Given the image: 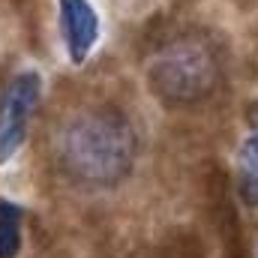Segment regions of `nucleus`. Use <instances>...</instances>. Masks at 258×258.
I'll return each mask as SVG.
<instances>
[{
	"label": "nucleus",
	"instance_id": "1",
	"mask_svg": "<svg viewBox=\"0 0 258 258\" xmlns=\"http://www.w3.org/2000/svg\"><path fill=\"white\" fill-rule=\"evenodd\" d=\"M57 171L78 189H114L138 156L135 126L111 102H84L66 111L51 138Z\"/></svg>",
	"mask_w": 258,
	"mask_h": 258
},
{
	"label": "nucleus",
	"instance_id": "2",
	"mask_svg": "<svg viewBox=\"0 0 258 258\" xmlns=\"http://www.w3.org/2000/svg\"><path fill=\"white\" fill-rule=\"evenodd\" d=\"M225 81L222 45L204 30L162 36L147 60V90L165 108H195L216 96Z\"/></svg>",
	"mask_w": 258,
	"mask_h": 258
},
{
	"label": "nucleus",
	"instance_id": "3",
	"mask_svg": "<svg viewBox=\"0 0 258 258\" xmlns=\"http://www.w3.org/2000/svg\"><path fill=\"white\" fill-rule=\"evenodd\" d=\"M42 96V75L18 69L0 90V165H6L24 144L30 117Z\"/></svg>",
	"mask_w": 258,
	"mask_h": 258
},
{
	"label": "nucleus",
	"instance_id": "4",
	"mask_svg": "<svg viewBox=\"0 0 258 258\" xmlns=\"http://www.w3.org/2000/svg\"><path fill=\"white\" fill-rule=\"evenodd\" d=\"M57 30L72 66H84L99 45V12L93 0H57Z\"/></svg>",
	"mask_w": 258,
	"mask_h": 258
},
{
	"label": "nucleus",
	"instance_id": "5",
	"mask_svg": "<svg viewBox=\"0 0 258 258\" xmlns=\"http://www.w3.org/2000/svg\"><path fill=\"white\" fill-rule=\"evenodd\" d=\"M237 174H234V186L243 204L258 207V126L249 129V135L240 141L237 147Z\"/></svg>",
	"mask_w": 258,
	"mask_h": 258
},
{
	"label": "nucleus",
	"instance_id": "6",
	"mask_svg": "<svg viewBox=\"0 0 258 258\" xmlns=\"http://www.w3.org/2000/svg\"><path fill=\"white\" fill-rule=\"evenodd\" d=\"M153 258H210V249H207V240L201 231L180 225V228H171L159 237Z\"/></svg>",
	"mask_w": 258,
	"mask_h": 258
},
{
	"label": "nucleus",
	"instance_id": "7",
	"mask_svg": "<svg viewBox=\"0 0 258 258\" xmlns=\"http://www.w3.org/2000/svg\"><path fill=\"white\" fill-rule=\"evenodd\" d=\"M24 246V210L0 198V258H18Z\"/></svg>",
	"mask_w": 258,
	"mask_h": 258
},
{
	"label": "nucleus",
	"instance_id": "8",
	"mask_svg": "<svg viewBox=\"0 0 258 258\" xmlns=\"http://www.w3.org/2000/svg\"><path fill=\"white\" fill-rule=\"evenodd\" d=\"M246 123H249V129L258 126V96L249 102V108H246Z\"/></svg>",
	"mask_w": 258,
	"mask_h": 258
}]
</instances>
